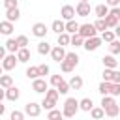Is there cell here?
Returning a JSON list of instances; mask_svg holds the SVG:
<instances>
[{"mask_svg":"<svg viewBox=\"0 0 120 120\" xmlns=\"http://www.w3.org/2000/svg\"><path fill=\"white\" fill-rule=\"evenodd\" d=\"M77 111H79V99H75V98H68V99L64 101L62 116H64V118H73Z\"/></svg>","mask_w":120,"mask_h":120,"instance_id":"cell-1","label":"cell"},{"mask_svg":"<svg viewBox=\"0 0 120 120\" xmlns=\"http://www.w3.org/2000/svg\"><path fill=\"white\" fill-rule=\"evenodd\" d=\"M77 34L81 36V38H94V36H98V32H96V28H94V24H90V22H84V24H79V30H77Z\"/></svg>","mask_w":120,"mask_h":120,"instance_id":"cell-2","label":"cell"},{"mask_svg":"<svg viewBox=\"0 0 120 120\" xmlns=\"http://www.w3.org/2000/svg\"><path fill=\"white\" fill-rule=\"evenodd\" d=\"M0 66H2V69H4V71H11V69L17 66V56H15L13 52L6 54V56L2 58V64H0Z\"/></svg>","mask_w":120,"mask_h":120,"instance_id":"cell-3","label":"cell"},{"mask_svg":"<svg viewBox=\"0 0 120 120\" xmlns=\"http://www.w3.org/2000/svg\"><path fill=\"white\" fill-rule=\"evenodd\" d=\"M103 41L98 38V36H94V38H86L84 41H82V47L90 52V51H96V49H99V45H101Z\"/></svg>","mask_w":120,"mask_h":120,"instance_id":"cell-4","label":"cell"},{"mask_svg":"<svg viewBox=\"0 0 120 120\" xmlns=\"http://www.w3.org/2000/svg\"><path fill=\"white\" fill-rule=\"evenodd\" d=\"M51 58L54 60V62H62L64 60V56H66V51H64V47H60V45H56V47H51Z\"/></svg>","mask_w":120,"mask_h":120,"instance_id":"cell-5","label":"cell"},{"mask_svg":"<svg viewBox=\"0 0 120 120\" xmlns=\"http://www.w3.org/2000/svg\"><path fill=\"white\" fill-rule=\"evenodd\" d=\"M47 88H49V84H47L45 79H41V77L34 79V82H32V90H34V92H38V94H45Z\"/></svg>","mask_w":120,"mask_h":120,"instance_id":"cell-6","label":"cell"},{"mask_svg":"<svg viewBox=\"0 0 120 120\" xmlns=\"http://www.w3.org/2000/svg\"><path fill=\"white\" fill-rule=\"evenodd\" d=\"M39 112H41V105L39 103L30 101V103L24 105V114H28V116H39Z\"/></svg>","mask_w":120,"mask_h":120,"instance_id":"cell-7","label":"cell"},{"mask_svg":"<svg viewBox=\"0 0 120 120\" xmlns=\"http://www.w3.org/2000/svg\"><path fill=\"white\" fill-rule=\"evenodd\" d=\"M47 32H49V28L45 26V22H36V24L32 26V34H34L36 38H45Z\"/></svg>","mask_w":120,"mask_h":120,"instance_id":"cell-8","label":"cell"},{"mask_svg":"<svg viewBox=\"0 0 120 120\" xmlns=\"http://www.w3.org/2000/svg\"><path fill=\"white\" fill-rule=\"evenodd\" d=\"M75 13L79 17H88L90 15V4L88 2H79L77 8H75Z\"/></svg>","mask_w":120,"mask_h":120,"instance_id":"cell-9","label":"cell"},{"mask_svg":"<svg viewBox=\"0 0 120 120\" xmlns=\"http://www.w3.org/2000/svg\"><path fill=\"white\" fill-rule=\"evenodd\" d=\"M4 92H6V98H8L9 101H17V99L21 98V92H19V88H17V86H13V84H11L9 88H6Z\"/></svg>","mask_w":120,"mask_h":120,"instance_id":"cell-10","label":"cell"},{"mask_svg":"<svg viewBox=\"0 0 120 120\" xmlns=\"http://www.w3.org/2000/svg\"><path fill=\"white\" fill-rule=\"evenodd\" d=\"M60 17H62L64 21H71V19L75 17V8H73V6H64L62 11H60Z\"/></svg>","mask_w":120,"mask_h":120,"instance_id":"cell-11","label":"cell"},{"mask_svg":"<svg viewBox=\"0 0 120 120\" xmlns=\"http://www.w3.org/2000/svg\"><path fill=\"white\" fill-rule=\"evenodd\" d=\"M15 56H17V62H22V64H26V62L30 60V51H28L26 47H21V49L15 52Z\"/></svg>","mask_w":120,"mask_h":120,"instance_id":"cell-12","label":"cell"},{"mask_svg":"<svg viewBox=\"0 0 120 120\" xmlns=\"http://www.w3.org/2000/svg\"><path fill=\"white\" fill-rule=\"evenodd\" d=\"M101 60H103V66L109 68V69H116V68H118V60L114 58V54H107V56H103Z\"/></svg>","mask_w":120,"mask_h":120,"instance_id":"cell-13","label":"cell"},{"mask_svg":"<svg viewBox=\"0 0 120 120\" xmlns=\"http://www.w3.org/2000/svg\"><path fill=\"white\" fill-rule=\"evenodd\" d=\"M19 17H21V11H19V8L6 9V21H9V22H15V21H19Z\"/></svg>","mask_w":120,"mask_h":120,"instance_id":"cell-14","label":"cell"},{"mask_svg":"<svg viewBox=\"0 0 120 120\" xmlns=\"http://www.w3.org/2000/svg\"><path fill=\"white\" fill-rule=\"evenodd\" d=\"M11 32H13V22H9V21H0V34L9 38Z\"/></svg>","mask_w":120,"mask_h":120,"instance_id":"cell-15","label":"cell"},{"mask_svg":"<svg viewBox=\"0 0 120 120\" xmlns=\"http://www.w3.org/2000/svg\"><path fill=\"white\" fill-rule=\"evenodd\" d=\"M77 30H79V22H75V19L64 22V32H68V34H77Z\"/></svg>","mask_w":120,"mask_h":120,"instance_id":"cell-16","label":"cell"},{"mask_svg":"<svg viewBox=\"0 0 120 120\" xmlns=\"http://www.w3.org/2000/svg\"><path fill=\"white\" fill-rule=\"evenodd\" d=\"M69 90H81L82 88V77H79V75H73L71 79H69Z\"/></svg>","mask_w":120,"mask_h":120,"instance_id":"cell-17","label":"cell"},{"mask_svg":"<svg viewBox=\"0 0 120 120\" xmlns=\"http://www.w3.org/2000/svg\"><path fill=\"white\" fill-rule=\"evenodd\" d=\"M103 112H105V116H109V118H114V116H118V112H120V107H118L116 103H112V105L105 107V109H103Z\"/></svg>","mask_w":120,"mask_h":120,"instance_id":"cell-18","label":"cell"},{"mask_svg":"<svg viewBox=\"0 0 120 120\" xmlns=\"http://www.w3.org/2000/svg\"><path fill=\"white\" fill-rule=\"evenodd\" d=\"M103 21H105L107 28H114V26H118V17H114V15H111V13H107V15L103 17Z\"/></svg>","mask_w":120,"mask_h":120,"instance_id":"cell-19","label":"cell"},{"mask_svg":"<svg viewBox=\"0 0 120 120\" xmlns=\"http://www.w3.org/2000/svg\"><path fill=\"white\" fill-rule=\"evenodd\" d=\"M4 47H6V51H9V52H13V54L19 51V45H17L15 38H8V41H6V45H4Z\"/></svg>","mask_w":120,"mask_h":120,"instance_id":"cell-20","label":"cell"},{"mask_svg":"<svg viewBox=\"0 0 120 120\" xmlns=\"http://www.w3.org/2000/svg\"><path fill=\"white\" fill-rule=\"evenodd\" d=\"M96 15H98V19H103L107 13H109V6H105V4H99V6H96Z\"/></svg>","mask_w":120,"mask_h":120,"instance_id":"cell-21","label":"cell"},{"mask_svg":"<svg viewBox=\"0 0 120 120\" xmlns=\"http://www.w3.org/2000/svg\"><path fill=\"white\" fill-rule=\"evenodd\" d=\"M64 60L68 62V64H71L73 68L79 64V56H77V52H66V56H64Z\"/></svg>","mask_w":120,"mask_h":120,"instance_id":"cell-22","label":"cell"},{"mask_svg":"<svg viewBox=\"0 0 120 120\" xmlns=\"http://www.w3.org/2000/svg\"><path fill=\"white\" fill-rule=\"evenodd\" d=\"M92 107H94V103H92L90 98H82V99L79 101V109H81V111H90Z\"/></svg>","mask_w":120,"mask_h":120,"instance_id":"cell-23","label":"cell"},{"mask_svg":"<svg viewBox=\"0 0 120 120\" xmlns=\"http://www.w3.org/2000/svg\"><path fill=\"white\" fill-rule=\"evenodd\" d=\"M88 112L92 114V118H94V120H101V118L105 116V112H103V109H101V107H92Z\"/></svg>","mask_w":120,"mask_h":120,"instance_id":"cell-24","label":"cell"},{"mask_svg":"<svg viewBox=\"0 0 120 120\" xmlns=\"http://www.w3.org/2000/svg\"><path fill=\"white\" fill-rule=\"evenodd\" d=\"M51 30H52V32H56V34H62V32H64V21H60V19L52 21V24H51Z\"/></svg>","mask_w":120,"mask_h":120,"instance_id":"cell-25","label":"cell"},{"mask_svg":"<svg viewBox=\"0 0 120 120\" xmlns=\"http://www.w3.org/2000/svg\"><path fill=\"white\" fill-rule=\"evenodd\" d=\"M111 84H112V82H107V81H103V82L98 86V92H99L101 96H109V92H111Z\"/></svg>","mask_w":120,"mask_h":120,"instance_id":"cell-26","label":"cell"},{"mask_svg":"<svg viewBox=\"0 0 120 120\" xmlns=\"http://www.w3.org/2000/svg\"><path fill=\"white\" fill-rule=\"evenodd\" d=\"M13 84V79H11V75H0V86L6 90V88H9Z\"/></svg>","mask_w":120,"mask_h":120,"instance_id":"cell-27","label":"cell"},{"mask_svg":"<svg viewBox=\"0 0 120 120\" xmlns=\"http://www.w3.org/2000/svg\"><path fill=\"white\" fill-rule=\"evenodd\" d=\"M82 41H84V38H81L79 34H73V36H69V43H71L73 47H82Z\"/></svg>","mask_w":120,"mask_h":120,"instance_id":"cell-28","label":"cell"},{"mask_svg":"<svg viewBox=\"0 0 120 120\" xmlns=\"http://www.w3.org/2000/svg\"><path fill=\"white\" fill-rule=\"evenodd\" d=\"M38 52H39V54H49V52H51V45H49L47 41H39V43H38Z\"/></svg>","mask_w":120,"mask_h":120,"instance_id":"cell-29","label":"cell"},{"mask_svg":"<svg viewBox=\"0 0 120 120\" xmlns=\"http://www.w3.org/2000/svg\"><path fill=\"white\" fill-rule=\"evenodd\" d=\"M54 88H56V92H58V94H62V96L69 92V84H68L66 81H60V82H58V84H56Z\"/></svg>","mask_w":120,"mask_h":120,"instance_id":"cell-30","label":"cell"},{"mask_svg":"<svg viewBox=\"0 0 120 120\" xmlns=\"http://www.w3.org/2000/svg\"><path fill=\"white\" fill-rule=\"evenodd\" d=\"M58 45H60V47H66V45H69V34H68V32H62V34H58Z\"/></svg>","mask_w":120,"mask_h":120,"instance_id":"cell-31","label":"cell"},{"mask_svg":"<svg viewBox=\"0 0 120 120\" xmlns=\"http://www.w3.org/2000/svg\"><path fill=\"white\" fill-rule=\"evenodd\" d=\"M109 49H111V54H118L120 52V41L114 38L112 41H109Z\"/></svg>","mask_w":120,"mask_h":120,"instance_id":"cell-32","label":"cell"},{"mask_svg":"<svg viewBox=\"0 0 120 120\" xmlns=\"http://www.w3.org/2000/svg\"><path fill=\"white\" fill-rule=\"evenodd\" d=\"M114 38H116V36H114V32H111V30H103V32H101V38H99V39H101V41H107V43H109V41H112Z\"/></svg>","mask_w":120,"mask_h":120,"instance_id":"cell-33","label":"cell"},{"mask_svg":"<svg viewBox=\"0 0 120 120\" xmlns=\"http://www.w3.org/2000/svg\"><path fill=\"white\" fill-rule=\"evenodd\" d=\"M24 75H26L28 79H32V81H34V79H38V77H39V75H38V66H30V68L26 69V73H24Z\"/></svg>","mask_w":120,"mask_h":120,"instance_id":"cell-34","label":"cell"},{"mask_svg":"<svg viewBox=\"0 0 120 120\" xmlns=\"http://www.w3.org/2000/svg\"><path fill=\"white\" fill-rule=\"evenodd\" d=\"M101 77H103V81H107V82H112V77H114V69H109V68H105Z\"/></svg>","mask_w":120,"mask_h":120,"instance_id":"cell-35","label":"cell"},{"mask_svg":"<svg viewBox=\"0 0 120 120\" xmlns=\"http://www.w3.org/2000/svg\"><path fill=\"white\" fill-rule=\"evenodd\" d=\"M58 92H56V88H47L45 90V98H49V99H54V101H58Z\"/></svg>","mask_w":120,"mask_h":120,"instance_id":"cell-36","label":"cell"},{"mask_svg":"<svg viewBox=\"0 0 120 120\" xmlns=\"http://www.w3.org/2000/svg\"><path fill=\"white\" fill-rule=\"evenodd\" d=\"M43 109H47V111H51V109H54V105H56V101L54 99H49V98H45L41 103H39Z\"/></svg>","mask_w":120,"mask_h":120,"instance_id":"cell-37","label":"cell"},{"mask_svg":"<svg viewBox=\"0 0 120 120\" xmlns=\"http://www.w3.org/2000/svg\"><path fill=\"white\" fill-rule=\"evenodd\" d=\"M112 103H116L112 96H103V98H101V109H105V107H109V105H112Z\"/></svg>","mask_w":120,"mask_h":120,"instance_id":"cell-38","label":"cell"},{"mask_svg":"<svg viewBox=\"0 0 120 120\" xmlns=\"http://www.w3.org/2000/svg\"><path fill=\"white\" fill-rule=\"evenodd\" d=\"M94 28H96V32H103V30H107V24H105L103 19H98V21L94 22Z\"/></svg>","mask_w":120,"mask_h":120,"instance_id":"cell-39","label":"cell"},{"mask_svg":"<svg viewBox=\"0 0 120 120\" xmlns=\"http://www.w3.org/2000/svg\"><path fill=\"white\" fill-rule=\"evenodd\" d=\"M109 96H120V82H112L111 84V92H109Z\"/></svg>","mask_w":120,"mask_h":120,"instance_id":"cell-40","label":"cell"},{"mask_svg":"<svg viewBox=\"0 0 120 120\" xmlns=\"http://www.w3.org/2000/svg\"><path fill=\"white\" fill-rule=\"evenodd\" d=\"M15 41H17L19 49H21V47H26V45H28V38H26V36H17V38H15Z\"/></svg>","mask_w":120,"mask_h":120,"instance_id":"cell-41","label":"cell"},{"mask_svg":"<svg viewBox=\"0 0 120 120\" xmlns=\"http://www.w3.org/2000/svg\"><path fill=\"white\" fill-rule=\"evenodd\" d=\"M49 71H51V69H49L47 64H39V66H38V75H39V77H41V75H49Z\"/></svg>","mask_w":120,"mask_h":120,"instance_id":"cell-42","label":"cell"},{"mask_svg":"<svg viewBox=\"0 0 120 120\" xmlns=\"http://www.w3.org/2000/svg\"><path fill=\"white\" fill-rule=\"evenodd\" d=\"M60 69H62L64 73H69V71H73V66H71V64H68L66 60H62V62H60Z\"/></svg>","mask_w":120,"mask_h":120,"instance_id":"cell-43","label":"cell"},{"mask_svg":"<svg viewBox=\"0 0 120 120\" xmlns=\"http://www.w3.org/2000/svg\"><path fill=\"white\" fill-rule=\"evenodd\" d=\"M9 118H11V120H24V112H22V111H13V112L9 114Z\"/></svg>","mask_w":120,"mask_h":120,"instance_id":"cell-44","label":"cell"},{"mask_svg":"<svg viewBox=\"0 0 120 120\" xmlns=\"http://www.w3.org/2000/svg\"><path fill=\"white\" fill-rule=\"evenodd\" d=\"M58 116H62V111H58V109H51V111H49V114H47V118H49V120L58 118Z\"/></svg>","mask_w":120,"mask_h":120,"instance_id":"cell-45","label":"cell"},{"mask_svg":"<svg viewBox=\"0 0 120 120\" xmlns=\"http://www.w3.org/2000/svg\"><path fill=\"white\" fill-rule=\"evenodd\" d=\"M4 8H6V9L19 8V2H17V0H4Z\"/></svg>","mask_w":120,"mask_h":120,"instance_id":"cell-46","label":"cell"},{"mask_svg":"<svg viewBox=\"0 0 120 120\" xmlns=\"http://www.w3.org/2000/svg\"><path fill=\"white\" fill-rule=\"evenodd\" d=\"M60 81H64L60 73H58V75H52V77H51V84H52V86H56V84H58Z\"/></svg>","mask_w":120,"mask_h":120,"instance_id":"cell-47","label":"cell"},{"mask_svg":"<svg viewBox=\"0 0 120 120\" xmlns=\"http://www.w3.org/2000/svg\"><path fill=\"white\" fill-rule=\"evenodd\" d=\"M109 13H111V15H114V17H118V19H120V8H118V6H116V8H112V9H109Z\"/></svg>","mask_w":120,"mask_h":120,"instance_id":"cell-48","label":"cell"},{"mask_svg":"<svg viewBox=\"0 0 120 120\" xmlns=\"http://www.w3.org/2000/svg\"><path fill=\"white\" fill-rule=\"evenodd\" d=\"M120 4V0H105V6H111V8H116Z\"/></svg>","mask_w":120,"mask_h":120,"instance_id":"cell-49","label":"cell"},{"mask_svg":"<svg viewBox=\"0 0 120 120\" xmlns=\"http://www.w3.org/2000/svg\"><path fill=\"white\" fill-rule=\"evenodd\" d=\"M112 82H120V71L114 69V77H112Z\"/></svg>","mask_w":120,"mask_h":120,"instance_id":"cell-50","label":"cell"},{"mask_svg":"<svg viewBox=\"0 0 120 120\" xmlns=\"http://www.w3.org/2000/svg\"><path fill=\"white\" fill-rule=\"evenodd\" d=\"M4 56H6V47H2V45H0V60H2Z\"/></svg>","mask_w":120,"mask_h":120,"instance_id":"cell-51","label":"cell"},{"mask_svg":"<svg viewBox=\"0 0 120 120\" xmlns=\"http://www.w3.org/2000/svg\"><path fill=\"white\" fill-rule=\"evenodd\" d=\"M6 112V105H2V101H0V116Z\"/></svg>","mask_w":120,"mask_h":120,"instance_id":"cell-52","label":"cell"},{"mask_svg":"<svg viewBox=\"0 0 120 120\" xmlns=\"http://www.w3.org/2000/svg\"><path fill=\"white\" fill-rule=\"evenodd\" d=\"M6 98V92H4V88H0V101Z\"/></svg>","mask_w":120,"mask_h":120,"instance_id":"cell-53","label":"cell"},{"mask_svg":"<svg viewBox=\"0 0 120 120\" xmlns=\"http://www.w3.org/2000/svg\"><path fill=\"white\" fill-rule=\"evenodd\" d=\"M52 120H64V116H58V118H52Z\"/></svg>","mask_w":120,"mask_h":120,"instance_id":"cell-54","label":"cell"},{"mask_svg":"<svg viewBox=\"0 0 120 120\" xmlns=\"http://www.w3.org/2000/svg\"><path fill=\"white\" fill-rule=\"evenodd\" d=\"M2 71H4V69H2V66H0V75H2Z\"/></svg>","mask_w":120,"mask_h":120,"instance_id":"cell-55","label":"cell"},{"mask_svg":"<svg viewBox=\"0 0 120 120\" xmlns=\"http://www.w3.org/2000/svg\"><path fill=\"white\" fill-rule=\"evenodd\" d=\"M79 2H88V0H79Z\"/></svg>","mask_w":120,"mask_h":120,"instance_id":"cell-56","label":"cell"},{"mask_svg":"<svg viewBox=\"0 0 120 120\" xmlns=\"http://www.w3.org/2000/svg\"><path fill=\"white\" fill-rule=\"evenodd\" d=\"M0 88H2V86H0Z\"/></svg>","mask_w":120,"mask_h":120,"instance_id":"cell-57","label":"cell"},{"mask_svg":"<svg viewBox=\"0 0 120 120\" xmlns=\"http://www.w3.org/2000/svg\"><path fill=\"white\" fill-rule=\"evenodd\" d=\"M101 120H103V118H101Z\"/></svg>","mask_w":120,"mask_h":120,"instance_id":"cell-58","label":"cell"}]
</instances>
